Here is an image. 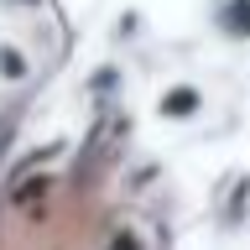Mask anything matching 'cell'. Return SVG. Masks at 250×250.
Returning <instances> with one entry per match:
<instances>
[{
  "label": "cell",
  "mask_w": 250,
  "mask_h": 250,
  "mask_svg": "<svg viewBox=\"0 0 250 250\" xmlns=\"http://www.w3.org/2000/svg\"><path fill=\"white\" fill-rule=\"evenodd\" d=\"M167 109L177 115V120H183L188 109H198V94H193V89H172L167 99H162V115H167Z\"/></svg>",
  "instance_id": "6da1fadb"
}]
</instances>
